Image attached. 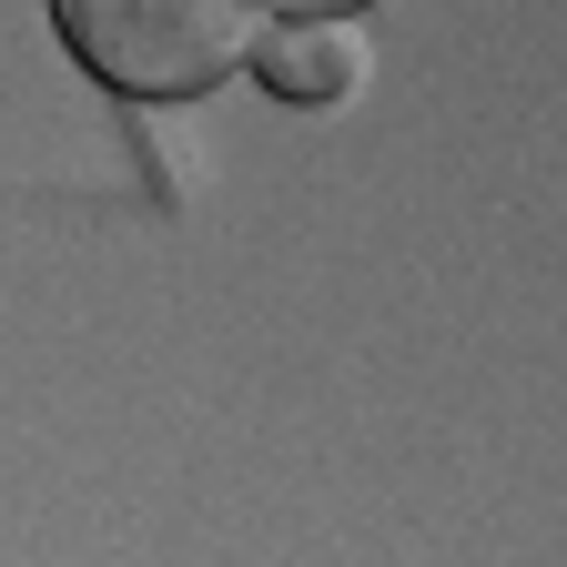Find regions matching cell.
I'll list each match as a JSON object with an SVG mask.
<instances>
[{
	"label": "cell",
	"mask_w": 567,
	"mask_h": 567,
	"mask_svg": "<svg viewBox=\"0 0 567 567\" xmlns=\"http://www.w3.org/2000/svg\"><path fill=\"white\" fill-rule=\"evenodd\" d=\"M264 0H51L61 51L122 102H203L244 71Z\"/></svg>",
	"instance_id": "1"
},
{
	"label": "cell",
	"mask_w": 567,
	"mask_h": 567,
	"mask_svg": "<svg viewBox=\"0 0 567 567\" xmlns=\"http://www.w3.org/2000/svg\"><path fill=\"white\" fill-rule=\"evenodd\" d=\"M244 71H254L274 102L334 112V102H354V82H365V41H354V21L264 11V21H254V41H244Z\"/></svg>",
	"instance_id": "2"
},
{
	"label": "cell",
	"mask_w": 567,
	"mask_h": 567,
	"mask_svg": "<svg viewBox=\"0 0 567 567\" xmlns=\"http://www.w3.org/2000/svg\"><path fill=\"white\" fill-rule=\"evenodd\" d=\"M264 11H305V21H354V11H375V0H264Z\"/></svg>",
	"instance_id": "3"
}]
</instances>
